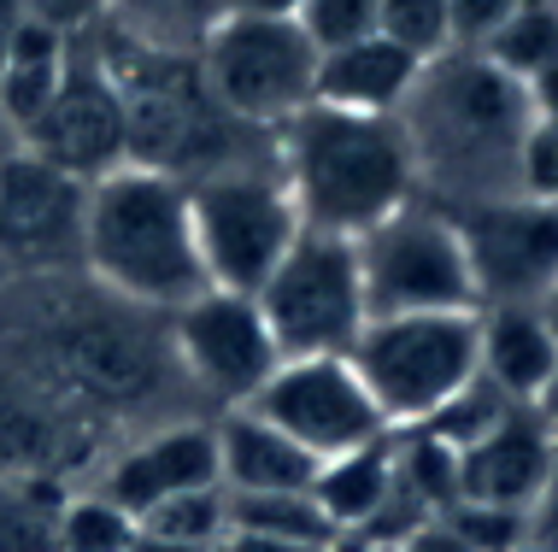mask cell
I'll list each match as a JSON object with an SVG mask.
<instances>
[{
  "label": "cell",
  "mask_w": 558,
  "mask_h": 552,
  "mask_svg": "<svg viewBox=\"0 0 558 552\" xmlns=\"http://www.w3.org/2000/svg\"><path fill=\"white\" fill-rule=\"evenodd\" d=\"M0 353L19 359L65 406L95 417L112 436L135 417L159 412L177 388H189L159 311L118 300L83 271L7 282V294H0Z\"/></svg>",
  "instance_id": "cell-1"
},
{
  "label": "cell",
  "mask_w": 558,
  "mask_h": 552,
  "mask_svg": "<svg viewBox=\"0 0 558 552\" xmlns=\"http://www.w3.org/2000/svg\"><path fill=\"white\" fill-rule=\"evenodd\" d=\"M400 124L417 159V188L482 206L518 194V159L535 124V100L482 53L452 48L424 65L412 100L400 107Z\"/></svg>",
  "instance_id": "cell-2"
},
{
  "label": "cell",
  "mask_w": 558,
  "mask_h": 552,
  "mask_svg": "<svg viewBox=\"0 0 558 552\" xmlns=\"http://www.w3.org/2000/svg\"><path fill=\"white\" fill-rule=\"evenodd\" d=\"M277 171L300 223L347 242L417 200V159L400 118L336 112L318 100L277 130Z\"/></svg>",
  "instance_id": "cell-3"
},
{
  "label": "cell",
  "mask_w": 558,
  "mask_h": 552,
  "mask_svg": "<svg viewBox=\"0 0 558 552\" xmlns=\"http://www.w3.org/2000/svg\"><path fill=\"white\" fill-rule=\"evenodd\" d=\"M100 59L124 107V136H130V165L165 171L177 183H201L230 165H265L277 159V136L235 124L213 100L194 53H147L130 48L100 29Z\"/></svg>",
  "instance_id": "cell-4"
},
{
  "label": "cell",
  "mask_w": 558,
  "mask_h": 552,
  "mask_svg": "<svg viewBox=\"0 0 558 552\" xmlns=\"http://www.w3.org/2000/svg\"><path fill=\"white\" fill-rule=\"evenodd\" d=\"M83 277L142 311H177L206 289L194 247L189 183L147 165H118L88 183Z\"/></svg>",
  "instance_id": "cell-5"
},
{
  "label": "cell",
  "mask_w": 558,
  "mask_h": 552,
  "mask_svg": "<svg viewBox=\"0 0 558 552\" xmlns=\"http://www.w3.org/2000/svg\"><path fill=\"white\" fill-rule=\"evenodd\" d=\"M347 359L371 388L388 429H424L476 377V311L371 318Z\"/></svg>",
  "instance_id": "cell-6"
},
{
  "label": "cell",
  "mask_w": 558,
  "mask_h": 552,
  "mask_svg": "<svg viewBox=\"0 0 558 552\" xmlns=\"http://www.w3.org/2000/svg\"><path fill=\"white\" fill-rule=\"evenodd\" d=\"M189 218L206 289H230V294H259L265 277L282 265V253L294 247V235L306 230L277 159L230 165L189 183Z\"/></svg>",
  "instance_id": "cell-7"
},
{
  "label": "cell",
  "mask_w": 558,
  "mask_h": 552,
  "mask_svg": "<svg viewBox=\"0 0 558 552\" xmlns=\"http://www.w3.org/2000/svg\"><path fill=\"white\" fill-rule=\"evenodd\" d=\"M194 59H201V77L218 107L259 136H277L282 124H294L318 95V48L294 19L230 12Z\"/></svg>",
  "instance_id": "cell-8"
},
{
  "label": "cell",
  "mask_w": 558,
  "mask_h": 552,
  "mask_svg": "<svg viewBox=\"0 0 558 552\" xmlns=\"http://www.w3.org/2000/svg\"><path fill=\"white\" fill-rule=\"evenodd\" d=\"M253 300H259L282 359H347L359 330L371 323L359 253L347 235L324 230H300Z\"/></svg>",
  "instance_id": "cell-9"
},
{
  "label": "cell",
  "mask_w": 558,
  "mask_h": 552,
  "mask_svg": "<svg viewBox=\"0 0 558 552\" xmlns=\"http://www.w3.org/2000/svg\"><path fill=\"white\" fill-rule=\"evenodd\" d=\"M359 282L371 318H412V311H476V282L464 259V235L441 206H400L353 242Z\"/></svg>",
  "instance_id": "cell-10"
},
{
  "label": "cell",
  "mask_w": 558,
  "mask_h": 552,
  "mask_svg": "<svg viewBox=\"0 0 558 552\" xmlns=\"http://www.w3.org/2000/svg\"><path fill=\"white\" fill-rule=\"evenodd\" d=\"M165 330H171V353H177L183 382L194 394L218 400L223 412L247 406L270 382V370L282 365V347L253 294L201 289L194 300L165 311Z\"/></svg>",
  "instance_id": "cell-11"
},
{
  "label": "cell",
  "mask_w": 558,
  "mask_h": 552,
  "mask_svg": "<svg viewBox=\"0 0 558 552\" xmlns=\"http://www.w3.org/2000/svg\"><path fill=\"white\" fill-rule=\"evenodd\" d=\"M88 183L12 147L0 159V271L12 282L83 271Z\"/></svg>",
  "instance_id": "cell-12"
},
{
  "label": "cell",
  "mask_w": 558,
  "mask_h": 552,
  "mask_svg": "<svg viewBox=\"0 0 558 552\" xmlns=\"http://www.w3.org/2000/svg\"><path fill=\"white\" fill-rule=\"evenodd\" d=\"M482 306H541L558 289V206L535 194H500L452 212Z\"/></svg>",
  "instance_id": "cell-13"
},
{
  "label": "cell",
  "mask_w": 558,
  "mask_h": 552,
  "mask_svg": "<svg viewBox=\"0 0 558 552\" xmlns=\"http://www.w3.org/2000/svg\"><path fill=\"white\" fill-rule=\"evenodd\" d=\"M247 406L265 424H277L289 441H300L318 465L395 436L376 412L371 388L359 382L353 359H282Z\"/></svg>",
  "instance_id": "cell-14"
},
{
  "label": "cell",
  "mask_w": 558,
  "mask_h": 552,
  "mask_svg": "<svg viewBox=\"0 0 558 552\" xmlns=\"http://www.w3.org/2000/svg\"><path fill=\"white\" fill-rule=\"evenodd\" d=\"M88 29H77L71 41V65L65 83L53 88V100L24 124L19 147L36 159H48L65 176H107L118 165H130V136H124V107H118V88L107 77V59H100V41H83Z\"/></svg>",
  "instance_id": "cell-15"
},
{
  "label": "cell",
  "mask_w": 558,
  "mask_h": 552,
  "mask_svg": "<svg viewBox=\"0 0 558 552\" xmlns=\"http://www.w3.org/2000/svg\"><path fill=\"white\" fill-rule=\"evenodd\" d=\"M112 441H118L112 429L65 406L48 382H36L19 359L0 353V470L41 476V482H65V488L71 476L95 482Z\"/></svg>",
  "instance_id": "cell-16"
},
{
  "label": "cell",
  "mask_w": 558,
  "mask_h": 552,
  "mask_svg": "<svg viewBox=\"0 0 558 552\" xmlns=\"http://www.w3.org/2000/svg\"><path fill=\"white\" fill-rule=\"evenodd\" d=\"M95 494H107L118 512L147 517L165 500L218 488V436L206 417H177V424H147L124 436L95 470Z\"/></svg>",
  "instance_id": "cell-17"
},
{
  "label": "cell",
  "mask_w": 558,
  "mask_h": 552,
  "mask_svg": "<svg viewBox=\"0 0 558 552\" xmlns=\"http://www.w3.org/2000/svg\"><path fill=\"white\" fill-rule=\"evenodd\" d=\"M553 458H558V441L541 429V417L530 406H511L488 436L459 453V500L530 512L553 476Z\"/></svg>",
  "instance_id": "cell-18"
},
{
  "label": "cell",
  "mask_w": 558,
  "mask_h": 552,
  "mask_svg": "<svg viewBox=\"0 0 558 552\" xmlns=\"http://www.w3.org/2000/svg\"><path fill=\"white\" fill-rule=\"evenodd\" d=\"M213 436L223 494H312V482H318V458L282 436L277 424H265L253 406L218 412Z\"/></svg>",
  "instance_id": "cell-19"
},
{
  "label": "cell",
  "mask_w": 558,
  "mask_h": 552,
  "mask_svg": "<svg viewBox=\"0 0 558 552\" xmlns=\"http://www.w3.org/2000/svg\"><path fill=\"white\" fill-rule=\"evenodd\" d=\"M417 65L405 48H395L388 36H365V41H347V48L318 53V107L336 112H365V118H400V107L412 100Z\"/></svg>",
  "instance_id": "cell-20"
},
{
  "label": "cell",
  "mask_w": 558,
  "mask_h": 552,
  "mask_svg": "<svg viewBox=\"0 0 558 552\" xmlns=\"http://www.w3.org/2000/svg\"><path fill=\"white\" fill-rule=\"evenodd\" d=\"M558 370V341L535 306H482L476 311V377H488L506 400L535 406V394Z\"/></svg>",
  "instance_id": "cell-21"
},
{
  "label": "cell",
  "mask_w": 558,
  "mask_h": 552,
  "mask_svg": "<svg viewBox=\"0 0 558 552\" xmlns=\"http://www.w3.org/2000/svg\"><path fill=\"white\" fill-rule=\"evenodd\" d=\"M312 500H318V512L329 517L336 535L371 529L383 517V505L395 500V436L359 446V453L324 458L318 482H312Z\"/></svg>",
  "instance_id": "cell-22"
},
{
  "label": "cell",
  "mask_w": 558,
  "mask_h": 552,
  "mask_svg": "<svg viewBox=\"0 0 558 552\" xmlns=\"http://www.w3.org/2000/svg\"><path fill=\"white\" fill-rule=\"evenodd\" d=\"M230 12V0H107L100 29L147 53H201Z\"/></svg>",
  "instance_id": "cell-23"
},
{
  "label": "cell",
  "mask_w": 558,
  "mask_h": 552,
  "mask_svg": "<svg viewBox=\"0 0 558 552\" xmlns=\"http://www.w3.org/2000/svg\"><path fill=\"white\" fill-rule=\"evenodd\" d=\"M71 41L77 36H65V29H53V24H36V19L12 24L7 59H0V112H7V124L19 130V136H24L29 118L53 100V88L65 83Z\"/></svg>",
  "instance_id": "cell-24"
},
{
  "label": "cell",
  "mask_w": 558,
  "mask_h": 552,
  "mask_svg": "<svg viewBox=\"0 0 558 552\" xmlns=\"http://www.w3.org/2000/svg\"><path fill=\"white\" fill-rule=\"evenodd\" d=\"M476 53L488 59V65H500L506 77L523 83V88L558 77V7L553 0H523Z\"/></svg>",
  "instance_id": "cell-25"
},
{
  "label": "cell",
  "mask_w": 558,
  "mask_h": 552,
  "mask_svg": "<svg viewBox=\"0 0 558 552\" xmlns=\"http://www.w3.org/2000/svg\"><path fill=\"white\" fill-rule=\"evenodd\" d=\"M65 482L0 470V552H59V512H65Z\"/></svg>",
  "instance_id": "cell-26"
},
{
  "label": "cell",
  "mask_w": 558,
  "mask_h": 552,
  "mask_svg": "<svg viewBox=\"0 0 558 552\" xmlns=\"http://www.w3.org/2000/svg\"><path fill=\"white\" fill-rule=\"evenodd\" d=\"M230 500V535H265V541L329 547L336 529L312 494H223Z\"/></svg>",
  "instance_id": "cell-27"
},
{
  "label": "cell",
  "mask_w": 558,
  "mask_h": 552,
  "mask_svg": "<svg viewBox=\"0 0 558 552\" xmlns=\"http://www.w3.org/2000/svg\"><path fill=\"white\" fill-rule=\"evenodd\" d=\"M135 529L177 541V547H194V552H218L223 535H230V500H223V488H201V494L154 505L147 517H135Z\"/></svg>",
  "instance_id": "cell-28"
},
{
  "label": "cell",
  "mask_w": 558,
  "mask_h": 552,
  "mask_svg": "<svg viewBox=\"0 0 558 552\" xmlns=\"http://www.w3.org/2000/svg\"><path fill=\"white\" fill-rule=\"evenodd\" d=\"M135 517L118 512L95 488H71L65 512H59V552H130Z\"/></svg>",
  "instance_id": "cell-29"
},
{
  "label": "cell",
  "mask_w": 558,
  "mask_h": 552,
  "mask_svg": "<svg viewBox=\"0 0 558 552\" xmlns=\"http://www.w3.org/2000/svg\"><path fill=\"white\" fill-rule=\"evenodd\" d=\"M376 36H388L395 48H405L417 65L452 53V19H447V0H383L376 12Z\"/></svg>",
  "instance_id": "cell-30"
},
{
  "label": "cell",
  "mask_w": 558,
  "mask_h": 552,
  "mask_svg": "<svg viewBox=\"0 0 558 552\" xmlns=\"http://www.w3.org/2000/svg\"><path fill=\"white\" fill-rule=\"evenodd\" d=\"M376 12H383V0H300L294 24L312 36V48L329 53V48H347V41L376 36Z\"/></svg>",
  "instance_id": "cell-31"
},
{
  "label": "cell",
  "mask_w": 558,
  "mask_h": 552,
  "mask_svg": "<svg viewBox=\"0 0 558 552\" xmlns=\"http://www.w3.org/2000/svg\"><path fill=\"white\" fill-rule=\"evenodd\" d=\"M441 517L464 535V541H471V552H511L518 541H530V512H506V505H471V500H459Z\"/></svg>",
  "instance_id": "cell-32"
},
{
  "label": "cell",
  "mask_w": 558,
  "mask_h": 552,
  "mask_svg": "<svg viewBox=\"0 0 558 552\" xmlns=\"http://www.w3.org/2000/svg\"><path fill=\"white\" fill-rule=\"evenodd\" d=\"M518 194L558 206V118L530 124V142H523V159H518Z\"/></svg>",
  "instance_id": "cell-33"
},
{
  "label": "cell",
  "mask_w": 558,
  "mask_h": 552,
  "mask_svg": "<svg viewBox=\"0 0 558 552\" xmlns=\"http://www.w3.org/2000/svg\"><path fill=\"white\" fill-rule=\"evenodd\" d=\"M523 0H447V19H452V48H482V41L500 29Z\"/></svg>",
  "instance_id": "cell-34"
},
{
  "label": "cell",
  "mask_w": 558,
  "mask_h": 552,
  "mask_svg": "<svg viewBox=\"0 0 558 552\" xmlns=\"http://www.w3.org/2000/svg\"><path fill=\"white\" fill-rule=\"evenodd\" d=\"M19 19H36V24H53L65 29V36H77V29L100 24V12H107V0H7Z\"/></svg>",
  "instance_id": "cell-35"
},
{
  "label": "cell",
  "mask_w": 558,
  "mask_h": 552,
  "mask_svg": "<svg viewBox=\"0 0 558 552\" xmlns=\"http://www.w3.org/2000/svg\"><path fill=\"white\" fill-rule=\"evenodd\" d=\"M530 541L558 552V458H553V476H547V488H541V500L530 505Z\"/></svg>",
  "instance_id": "cell-36"
},
{
  "label": "cell",
  "mask_w": 558,
  "mask_h": 552,
  "mask_svg": "<svg viewBox=\"0 0 558 552\" xmlns=\"http://www.w3.org/2000/svg\"><path fill=\"white\" fill-rule=\"evenodd\" d=\"M400 552H471V541H464L447 517H429V524H417L412 535H405Z\"/></svg>",
  "instance_id": "cell-37"
},
{
  "label": "cell",
  "mask_w": 558,
  "mask_h": 552,
  "mask_svg": "<svg viewBox=\"0 0 558 552\" xmlns=\"http://www.w3.org/2000/svg\"><path fill=\"white\" fill-rule=\"evenodd\" d=\"M218 552H329V547H306V541H265V535H223Z\"/></svg>",
  "instance_id": "cell-38"
},
{
  "label": "cell",
  "mask_w": 558,
  "mask_h": 552,
  "mask_svg": "<svg viewBox=\"0 0 558 552\" xmlns=\"http://www.w3.org/2000/svg\"><path fill=\"white\" fill-rule=\"evenodd\" d=\"M329 552H400L395 541H383V535H365V529H347L329 541Z\"/></svg>",
  "instance_id": "cell-39"
},
{
  "label": "cell",
  "mask_w": 558,
  "mask_h": 552,
  "mask_svg": "<svg viewBox=\"0 0 558 552\" xmlns=\"http://www.w3.org/2000/svg\"><path fill=\"white\" fill-rule=\"evenodd\" d=\"M235 12H247V19H294L300 0H230Z\"/></svg>",
  "instance_id": "cell-40"
},
{
  "label": "cell",
  "mask_w": 558,
  "mask_h": 552,
  "mask_svg": "<svg viewBox=\"0 0 558 552\" xmlns=\"http://www.w3.org/2000/svg\"><path fill=\"white\" fill-rule=\"evenodd\" d=\"M530 412L541 417V429H547V436L558 441V370H553V382L535 394V406H530Z\"/></svg>",
  "instance_id": "cell-41"
},
{
  "label": "cell",
  "mask_w": 558,
  "mask_h": 552,
  "mask_svg": "<svg viewBox=\"0 0 558 552\" xmlns=\"http://www.w3.org/2000/svg\"><path fill=\"white\" fill-rule=\"evenodd\" d=\"M130 552H194V547H177V541H159V535H142V529H135Z\"/></svg>",
  "instance_id": "cell-42"
},
{
  "label": "cell",
  "mask_w": 558,
  "mask_h": 552,
  "mask_svg": "<svg viewBox=\"0 0 558 552\" xmlns=\"http://www.w3.org/2000/svg\"><path fill=\"white\" fill-rule=\"evenodd\" d=\"M535 311H541V323H547V335L558 341V289H553V294H547V300H541Z\"/></svg>",
  "instance_id": "cell-43"
},
{
  "label": "cell",
  "mask_w": 558,
  "mask_h": 552,
  "mask_svg": "<svg viewBox=\"0 0 558 552\" xmlns=\"http://www.w3.org/2000/svg\"><path fill=\"white\" fill-rule=\"evenodd\" d=\"M12 147H19V130H12V124H7V112H0V159H7Z\"/></svg>",
  "instance_id": "cell-44"
},
{
  "label": "cell",
  "mask_w": 558,
  "mask_h": 552,
  "mask_svg": "<svg viewBox=\"0 0 558 552\" xmlns=\"http://www.w3.org/2000/svg\"><path fill=\"white\" fill-rule=\"evenodd\" d=\"M511 552H547V547H541V541H518V547H511Z\"/></svg>",
  "instance_id": "cell-45"
},
{
  "label": "cell",
  "mask_w": 558,
  "mask_h": 552,
  "mask_svg": "<svg viewBox=\"0 0 558 552\" xmlns=\"http://www.w3.org/2000/svg\"><path fill=\"white\" fill-rule=\"evenodd\" d=\"M7 282H12V277H7V271H0V294H7Z\"/></svg>",
  "instance_id": "cell-46"
}]
</instances>
